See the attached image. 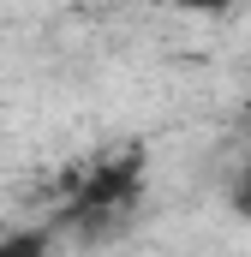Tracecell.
Here are the masks:
<instances>
[{
    "instance_id": "6da1fadb",
    "label": "cell",
    "mask_w": 251,
    "mask_h": 257,
    "mask_svg": "<svg viewBox=\"0 0 251 257\" xmlns=\"http://www.w3.org/2000/svg\"><path fill=\"white\" fill-rule=\"evenodd\" d=\"M138 162H96L84 180H78V197H72V215L78 221H96V215H126L138 203Z\"/></svg>"
},
{
    "instance_id": "7a4b0ae2",
    "label": "cell",
    "mask_w": 251,
    "mask_h": 257,
    "mask_svg": "<svg viewBox=\"0 0 251 257\" xmlns=\"http://www.w3.org/2000/svg\"><path fill=\"white\" fill-rule=\"evenodd\" d=\"M0 257H48V227H24V233H0Z\"/></svg>"
},
{
    "instance_id": "3957f363",
    "label": "cell",
    "mask_w": 251,
    "mask_h": 257,
    "mask_svg": "<svg viewBox=\"0 0 251 257\" xmlns=\"http://www.w3.org/2000/svg\"><path fill=\"white\" fill-rule=\"evenodd\" d=\"M174 6H186V12H227V6H239V0H174Z\"/></svg>"
},
{
    "instance_id": "277c9868",
    "label": "cell",
    "mask_w": 251,
    "mask_h": 257,
    "mask_svg": "<svg viewBox=\"0 0 251 257\" xmlns=\"http://www.w3.org/2000/svg\"><path fill=\"white\" fill-rule=\"evenodd\" d=\"M239 209H245V215H251V180H245V186H239Z\"/></svg>"
}]
</instances>
